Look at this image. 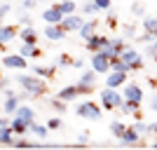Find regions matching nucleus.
I'll list each match as a JSON object with an SVG mask.
<instances>
[{
	"mask_svg": "<svg viewBox=\"0 0 157 150\" xmlns=\"http://www.w3.org/2000/svg\"><path fill=\"white\" fill-rule=\"evenodd\" d=\"M108 35H101V33H94L92 38L89 40H85V47L87 49H89V52H101V49H103V45L105 42H108Z\"/></svg>",
	"mask_w": 157,
	"mask_h": 150,
	"instance_id": "12",
	"label": "nucleus"
},
{
	"mask_svg": "<svg viewBox=\"0 0 157 150\" xmlns=\"http://www.w3.org/2000/svg\"><path fill=\"white\" fill-rule=\"evenodd\" d=\"M82 24H85V19H82V17H75V14H66L63 21H61V26H63L68 33L80 31V28H82Z\"/></svg>",
	"mask_w": 157,
	"mask_h": 150,
	"instance_id": "13",
	"label": "nucleus"
},
{
	"mask_svg": "<svg viewBox=\"0 0 157 150\" xmlns=\"http://www.w3.org/2000/svg\"><path fill=\"white\" fill-rule=\"evenodd\" d=\"M7 87H10V80H0V91L7 89Z\"/></svg>",
	"mask_w": 157,
	"mask_h": 150,
	"instance_id": "48",
	"label": "nucleus"
},
{
	"mask_svg": "<svg viewBox=\"0 0 157 150\" xmlns=\"http://www.w3.org/2000/svg\"><path fill=\"white\" fill-rule=\"evenodd\" d=\"M148 127H150V134H157V122H150Z\"/></svg>",
	"mask_w": 157,
	"mask_h": 150,
	"instance_id": "49",
	"label": "nucleus"
},
{
	"mask_svg": "<svg viewBox=\"0 0 157 150\" xmlns=\"http://www.w3.org/2000/svg\"><path fill=\"white\" fill-rule=\"evenodd\" d=\"M47 127H49V131L61 129V120L59 117H49V120H47Z\"/></svg>",
	"mask_w": 157,
	"mask_h": 150,
	"instance_id": "39",
	"label": "nucleus"
},
{
	"mask_svg": "<svg viewBox=\"0 0 157 150\" xmlns=\"http://www.w3.org/2000/svg\"><path fill=\"white\" fill-rule=\"evenodd\" d=\"M75 113H78L80 117H85V120H92V122H98L101 115H103L101 106H96L94 101H85V103H80L78 108H75Z\"/></svg>",
	"mask_w": 157,
	"mask_h": 150,
	"instance_id": "3",
	"label": "nucleus"
},
{
	"mask_svg": "<svg viewBox=\"0 0 157 150\" xmlns=\"http://www.w3.org/2000/svg\"><path fill=\"white\" fill-rule=\"evenodd\" d=\"M17 85H21L31 96H42V94L47 91L45 78H40V75H35V73H31V75H28V73L17 75Z\"/></svg>",
	"mask_w": 157,
	"mask_h": 150,
	"instance_id": "1",
	"label": "nucleus"
},
{
	"mask_svg": "<svg viewBox=\"0 0 157 150\" xmlns=\"http://www.w3.org/2000/svg\"><path fill=\"white\" fill-rule=\"evenodd\" d=\"M63 10H61L59 5H52V7H47L45 12H42V19H45V24H61L63 21Z\"/></svg>",
	"mask_w": 157,
	"mask_h": 150,
	"instance_id": "10",
	"label": "nucleus"
},
{
	"mask_svg": "<svg viewBox=\"0 0 157 150\" xmlns=\"http://www.w3.org/2000/svg\"><path fill=\"white\" fill-rule=\"evenodd\" d=\"M35 5H38V0H24V2H21V7H24V10H33Z\"/></svg>",
	"mask_w": 157,
	"mask_h": 150,
	"instance_id": "44",
	"label": "nucleus"
},
{
	"mask_svg": "<svg viewBox=\"0 0 157 150\" xmlns=\"http://www.w3.org/2000/svg\"><path fill=\"white\" fill-rule=\"evenodd\" d=\"M2 66L5 68H14V71H24V68H28V59L24 54H5L2 56Z\"/></svg>",
	"mask_w": 157,
	"mask_h": 150,
	"instance_id": "6",
	"label": "nucleus"
},
{
	"mask_svg": "<svg viewBox=\"0 0 157 150\" xmlns=\"http://www.w3.org/2000/svg\"><path fill=\"white\" fill-rule=\"evenodd\" d=\"M124 38H136V28H134V26H131V24H129V26H124Z\"/></svg>",
	"mask_w": 157,
	"mask_h": 150,
	"instance_id": "40",
	"label": "nucleus"
},
{
	"mask_svg": "<svg viewBox=\"0 0 157 150\" xmlns=\"http://www.w3.org/2000/svg\"><path fill=\"white\" fill-rule=\"evenodd\" d=\"M38 2H49V0H38Z\"/></svg>",
	"mask_w": 157,
	"mask_h": 150,
	"instance_id": "53",
	"label": "nucleus"
},
{
	"mask_svg": "<svg viewBox=\"0 0 157 150\" xmlns=\"http://www.w3.org/2000/svg\"><path fill=\"white\" fill-rule=\"evenodd\" d=\"M136 40H138V42H145V45H150L152 40H155V35H152L150 31H145L143 35H136Z\"/></svg>",
	"mask_w": 157,
	"mask_h": 150,
	"instance_id": "38",
	"label": "nucleus"
},
{
	"mask_svg": "<svg viewBox=\"0 0 157 150\" xmlns=\"http://www.w3.org/2000/svg\"><path fill=\"white\" fill-rule=\"evenodd\" d=\"M56 96L63 98L66 103H71V101H75V98L80 96V89H78V85H68V87H63V89H61Z\"/></svg>",
	"mask_w": 157,
	"mask_h": 150,
	"instance_id": "18",
	"label": "nucleus"
},
{
	"mask_svg": "<svg viewBox=\"0 0 157 150\" xmlns=\"http://www.w3.org/2000/svg\"><path fill=\"white\" fill-rule=\"evenodd\" d=\"M31 134H35V138H40V141H45L47 134H49V127H47V124L33 122V124H31Z\"/></svg>",
	"mask_w": 157,
	"mask_h": 150,
	"instance_id": "26",
	"label": "nucleus"
},
{
	"mask_svg": "<svg viewBox=\"0 0 157 150\" xmlns=\"http://www.w3.org/2000/svg\"><path fill=\"white\" fill-rule=\"evenodd\" d=\"M124 47H127L124 38H110V40L103 45V49H101V52H103L105 56L113 61V59H117L120 54H122V49H124Z\"/></svg>",
	"mask_w": 157,
	"mask_h": 150,
	"instance_id": "5",
	"label": "nucleus"
},
{
	"mask_svg": "<svg viewBox=\"0 0 157 150\" xmlns=\"http://www.w3.org/2000/svg\"><path fill=\"white\" fill-rule=\"evenodd\" d=\"M127 85V73L122 71H108V75H105V87H115V89H120V87Z\"/></svg>",
	"mask_w": 157,
	"mask_h": 150,
	"instance_id": "11",
	"label": "nucleus"
},
{
	"mask_svg": "<svg viewBox=\"0 0 157 150\" xmlns=\"http://www.w3.org/2000/svg\"><path fill=\"white\" fill-rule=\"evenodd\" d=\"M5 124H10V122H7L5 117H0V127H5Z\"/></svg>",
	"mask_w": 157,
	"mask_h": 150,
	"instance_id": "50",
	"label": "nucleus"
},
{
	"mask_svg": "<svg viewBox=\"0 0 157 150\" xmlns=\"http://www.w3.org/2000/svg\"><path fill=\"white\" fill-rule=\"evenodd\" d=\"M92 68L96 73H108L110 71V59L103 52H92Z\"/></svg>",
	"mask_w": 157,
	"mask_h": 150,
	"instance_id": "8",
	"label": "nucleus"
},
{
	"mask_svg": "<svg viewBox=\"0 0 157 150\" xmlns=\"http://www.w3.org/2000/svg\"><path fill=\"white\" fill-rule=\"evenodd\" d=\"M110 71H122V73H131V68H129V63L127 61H122L117 56V59H113L110 61Z\"/></svg>",
	"mask_w": 157,
	"mask_h": 150,
	"instance_id": "30",
	"label": "nucleus"
},
{
	"mask_svg": "<svg viewBox=\"0 0 157 150\" xmlns=\"http://www.w3.org/2000/svg\"><path fill=\"white\" fill-rule=\"evenodd\" d=\"M7 12H2V10H0V24H2V17H5Z\"/></svg>",
	"mask_w": 157,
	"mask_h": 150,
	"instance_id": "51",
	"label": "nucleus"
},
{
	"mask_svg": "<svg viewBox=\"0 0 157 150\" xmlns=\"http://www.w3.org/2000/svg\"><path fill=\"white\" fill-rule=\"evenodd\" d=\"M78 85H80V87H96V71H94V68L85 71L82 75H80Z\"/></svg>",
	"mask_w": 157,
	"mask_h": 150,
	"instance_id": "25",
	"label": "nucleus"
},
{
	"mask_svg": "<svg viewBox=\"0 0 157 150\" xmlns=\"http://www.w3.org/2000/svg\"><path fill=\"white\" fill-rule=\"evenodd\" d=\"M10 127L14 129V134H17V136H24L26 131H31V124H28V122H24V120H21V117H17V115H14V117L10 120Z\"/></svg>",
	"mask_w": 157,
	"mask_h": 150,
	"instance_id": "20",
	"label": "nucleus"
},
{
	"mask_svg": "<svg viewBox=\"0 0 157 150\" xmlns=\"http://www.w3.org/2000/svg\"><path fill=\"white\" fill-rule=\"evenodd\" d=\"M82 12H85V17H94V14L101 12V7H98L94 0H87L85 5H82Z\"/></svg>",
	"mask_w": 157,
	"mask_h": 150,
	"instance_id": "28",
	"label": "nucleus"
},
{
	"mask_svg": "<svg viewBox=\"0 0 157 150\" xmlns=\"http://www.w3.org/2000/svg\"><path fill=\"white\" fill-rule=\"evenodd\" d=\"M19 54H24L26 59H38V56H40L42 52L38 49V42H21Z\"/></svg>",
	"mask_w": 157,
	"mask_h": 150,
	"instance_id": "15",
	"label": "nucleus"
},
{
	"mask_svg": "<svg viewBox=\"0 0 157 150\" xmlns=\"http://www.w3.org/2000/svg\"><path fill=\"white\" fill-rule=\"evenodd\" d=\"M31 73H35V75H40V78H54V73H56V66H38L33 63L31 66Z\"/></svg>",
	"mask_w": 157,
	"mask_h": 150,
	"instance_id": "24",
	"label": "nucleus"
},
{
	"mask_svg": "<svg viewBox=\"0 0 157 150\" xmlns=\"http://www.w3.org/2000/svg\"><path fill=\"white\" fill-rule=\"evenodd\" d=\"M21 103H24V101H21L19 94H14V96H7V98H5V103H2V110H5L7 115H14V113H17V108H19Z\"/></svg>",
	"mask_w": 157,
	"mask_h": 150,
	"instance_id": "17",
	"label": "nucleus"
},
{
	"mask_svg": "<svg viewBox=\"0 0 157 150\" xmlns=\"http://www.w3.org/2000/svg\"><path fill=\"white\" fill-rule=\"evenodd\" d=\"M96 26H98V21L96 19H89V21H85V24H82V28H80V38L82 40H89L94 35V33H96Z\"/></svg>",
	"mask_w": 157,
	"mask_h": 150,
	"instance_id": "22",
	"label": "nucleus"
},
{
	"mask_svg": "<svg viewBox=\"0 0 157 150\" xmlns=\"http://www.w3.org/2000/svg\"><path fill=\"white\" fill-rule=\"evenodd\" d=\"M155 38H157V31H155Z\"/></svg>",
	"mask_w": 157,
	"mask_h": 150,
	"instance_id": "54",
	"label": "nucleus"
},
{
	"mask_svg": "<svg viewBox=\"0 0 157 150\" xmlns=\"http://www.w3.org/2000/svg\"><path fill=\"white\" fill-rule=\"evenodd\" d=\"M152 148H155V150H157V141H155V143H152Z\"/></svg>",
	"mask_w": 157,
	"mask_h": 150,
	"instance_id": "52",
	"label": "nucleus"
},
{
	"mask_svg": "<svg viewBox=\"0 0 157 150\" xmlns=\"http://www.w3.org/2000/svg\"><path fill=\"white\" fill-rule=\"evenodd\" d=\"M131 127H134V129H136L138 134H141V136H145V134H150V127H148L145 122H134Z\"/></svg>",
	"mask_w": 157,
	"mask_h": 150,
	"instance_id": "35",
	"label": "nucleus"
},
{
	"mask_svg": "<svg viewBox=\"0 0 157 150\" xmlns=\"http://www.w3.org/2000/svg\"><path fill=\"white\" fill-rule=\"evenodd\" d=\"M148 106H150V110H157V91L150 96V101H148Z\"/></svg>",
	"mask_w": 157,
	"mask_h": 150,
	"instance_id": "45",
	"label": "nucleus"
},
{
	"mask_svg": "<svg viewBox=\"0 0 157 150\" xmlns=\"http://www.w3.org/2000/svg\"><path fill=\"white\" fill-rule=\"evenodd\" d=\"M14 115H17V117H21L24 122H28V124L35 122V110H33L31 106H24V103H21L19 108H17V113H14Z\"/></svg>",
	"mask_w": 157,
	"mask_h": 150,
	"instance_id": "21",
	"label": "nucleus"
},
{
	"mask_svg": "<svg viewBox=\"0 0 157 150\" xmlns=\"http://www.w3.org/2000/svg\"><path fill=\"white\" fill-rule=\"evenodd\" d=\"M52 108H54V110H59V113H63L66 110V101H63V98H59V96L52 98Z\"/></svg>",
	"mask_w": 157,
	"mask_h": 150,
	"instance_id": "36",
	"label": "nucleus"
},
{
	"mask_svg": "<svg viewBox=\"0 0 157 150\" xmlns=\"http://www.w3.org/2000/svg\"><path fill=\"white\" fill-rule=\"evenodd\" d=\"M138 108H141L138 103H131V101H122V106H120L117 110H120V113H124V115H136V117H138Z\"/></svg>",
	"mask_w": 157,
	"mask_h": 150,
	"instance_id": "27",
	"label": "nucleus"
},
{
	"mask_svg": "<svg viewBox=\"0 0 157 150\" xmlns=\"http://www.w3.org/2000/svg\"><path fill=\"white\" fill-rule=\"evenodd\" d=\"M138 141H141V134H138L134 127H127L124 134L120 136V143H122V145H136Z\"/></svg>",
	"mask_w": 157,
	"mask_h": 150,
	"instance_id": "14",
	"label": "nucleus"
},
{
	"mask_svg": "<svg viewBox=\"0 0 157 150\" xmlns=\"http://www.w3.org/2000/svg\"><path fill=\"white\" fill-rule=\"evenodd\" d=\"M124 96H122V91H117L115 87H105L101 91V108L103 110H117L120 106H122Z\"/></svg>",
	"mask_w": 157,
	"mask_h": 150,
	"instance_id": "2",
	"label": "nucleus"
},
{
	"mask_svg": "<svg viewBox=\"0 0 157 150\" xmlns=\"http://www.w3.org/2000/svg\"><path fill=\"white\" fill-rule=\"evenodd\" d=\"M59 7L63 10V14H75V10H78V5H75V0H61Z\"/></svg>",
	"mask_w": 157,
	"mask_h": 150,
	"instance_id": "32",
	"label": "nucleus"
},
{
	"mask_svg": "<svg viewBox=\"0 0 157 150\" xmlns=\"http://www.w3.org/2000/svg\"><path fill=\"white\" fill-rule=\"evenodd\" d=\"M14 138H17V134L10 124L0 127V145H14Z\"/></svg>",
	"mask_w": 157,
	"mask_h": 150,
	"instance_id": "19",
	"label": "nucleus"
},
{
	"mask_svg": "<svg viewBox=\"0 0 157 150\" xmlns=\"http://www.w3.org/2000/svg\"><path fill=\"white\" fill-rule=\"evenodd\" d=\"M12 148H38V143H28L26 138L17 136V138H14V145H12Z\"/></svg>",
	"mask_w": 157,
	"mask_h": 150,
	"instance_id": "34",
	"label": "nucleus"
},
{
	"mask_svg": "<svg viewBox=\"0 0 157 150\" xmlns=\"http://www.w3.org/2000/svg\"><path fill=\"white\" fill-rule=\"evenodd\" d=\"M124 129H127V127H124L122 122H117V120H113V122H110V134H113L115 138L122 136V134H124Z\"/></svg>",
	"mask_w": 157,
	"mask_h": 150,
	"instance_id": "31",
	"label": "nucleus"
},
{
	"mask_svg": "<svg viewBox=\"0 0 157 150\" xmlns=\"http://www.w3.org/2000/svg\"><path fill=\"white\" fill-rule=\"evenodd\" d=\"M17 21H19L21 26H31V24H33V17L26 12V10H21V12L17 14Z\"/></svg>",
	"mask_w": 157,
	"mask_h": 150,
	"instance_id": "33",
	"label": "nucleus"
},
{
	"mask_svg": "<svg viewBox=\"0 0 157 150\" xmlns=\"http://www.w3.org/2000/svg\"><path fill=\"white\" fill-rule=\"evenodd\" d=\"M66 28L61 26V24H47V28H45V38L49 40V42H59V40H63L66 38Z\"/></svg>",
	"mask_w": 157,
	"mask_h": 150,
	"instance_id": "9",
	"label": "nucleus"
},
{
	"mask_svg": "<svg viewBox=\"0 0 157 150\" xmlns=\"http://www.w3.org/2000/svg\"><path fill=\"white\" fill-rule=\"evenodd\" d=\"M131 14L141 17V14H143V5H141V2H134V5H131Z\"/></svg>",
	"mask_w": 157,
	"mask_h": 150,
	"instance_id": "42",
	"label": "nucleus"
},
{
	"mask_svg": "<svg viewBox=\"0 0 157 150\" xmlns=\"http://www.w3.org/2000/svg\"><path fill=\"white\" fill-rule=\"evenodd\" d=\"M17 35H19V33H17V28H14V26H5V24H0V47L7 45V42H12Z\"/></svg>",
	"mask_w": 157,
	"mask_h": 150,
	"instance_id": "16",
	"label": "nucleus"
},
{
	"mask_svg": "<svg viewBox=\"0 0 157 150\" xmlns=\"http://www.w3.org/2000/svg\"><path fill=\"white\" fill-rule=\"evenodd\" d=\"M82 66H85L82 59H73V68H82Z\"/></svg>",
	"mask_w": 157,
	"mask_h": 150,
	"instance_id": "47",
	"label": "nucleus"
},
{
	"mask_svg": "<svg viewBox=\"0 0 157 150\" xmlns=\"http://www.w3.org/2000/svg\"><path fill=\"white\" fill-rule=\"evenodd\" d=\"M120 59L127 61L131 71H141L143 68V54L138 52V49H134V47H124L122 54H120Z\"/></svg>",
	"mask_w": 157,
	"mask_h": 150,
	"instance_id": "4",
	"label": "nucleus"
},
{
	"mask_svg": "<svg viewBox=\"0 0 157 150\" xmlns=\"http://www.w3.org/2000/svg\"><path fill=\"white\" fill-rule=\"evenodd\" d=\"M122 96H124V101H131V103H143V89L136 85V82H129V85H124V89H122Z\"/></svg>",
	"mask_w": 157,
	"mask_h": 150,
	"instance_id": "7",
	"label": "nucleus"
},
{
	"mask_svg": "<svg viewBox=\"0 0 157 150\" xmlns=\"http://www.w3.org/2000/svg\"><path fill=\"white\" fill-rule=\"evenodd\" d=\"M56 63H59V66H73V59H71V56H66V54H61Z\"/></svg>",
	"mask_w": 157,
	"mask_h": 150,
	"instance_id": "41",
	"label": "nucleus"
},
{
	"mask_svg": "<svg viewBox=\"0 0 157 150\" xmlns=\"http://www.w3.org/2000/svg\"><path fill=\"white\" fill-rule=\"evenodd\" d=\"M145 54H148L150 59H155V56H157V38L152 40V42H150L148 47H145Z\"/></svg>",
	"mask_w": 157,
	"mask_h": 150,
	"instance_id": "37",
	"label": "nucleus"
},
{
	"mask_svg": "<svg viewBox=\"0 0 157 150\" xmlns=\"http://www.w3.org/2000/svg\"><path fill=\"white\" fill-rule=\"evenodd\" d=\"M19 38H21V42H38V31H35V26H21V31H19Z\"/></svg>",
	"mask_w": 157,
	"mask_h": 150,
	"instance_id": "23",
	"label": "nucleus"
},
{
	"mask_svg": "<svg viewBox=\"0 0 157 150\" xmlns=\"http://www.w3.org/2000/svg\"><path fill=\"white\" fill-rule=\"evenodd\" d=\"M141 26H143V31H150L152 35H155V31H157V17H143Z\"/></svg>",
	"mask_w": 157,
	"mask_h": 150,
	"instance_id": "29",
	"label": "nucleus"
},
{
	"mask_svg": "<svg viewBox=\"0 0 157 150\" xmlns=\"http://www.w3.org/2000/svg\"><path fill=\"white\" fill-rule=\"evenodd\" d=\"M98 7H101V12H105V10H110V0H94Z\"/></svg>",
	"mask_w": 157,
	"mask_h": 150,
	"instance_id": "43",
	"label": "nucleus"
},
{
	"mask_svg": "<svg viewBox=\"0 0 157 150\" xmlns=\"http://www.w3.org/2000/svg\"><path fill=\"white\" fill-rule=\"evenodd\" d=\"M78 141H80V143H87V141H89V134H87V131H82V134L78 136Z\"/></svg>",
	"mask_w": 157,
	"mask_h": 150,
	"instance_id": "46",
	"label": "nucleus"
}]
</instances>
